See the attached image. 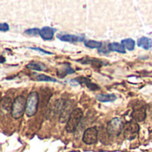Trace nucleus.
<instances>
[{
	"label": "nucleus",
	"mask_w": 152,
	"mask_h": 152,
	"mask_svg": "<svg viewBox=\"0 0 152 152\" xmlns=\"http://www.w3.org/2000/svg\"><path fill=\"white\" fill-rule=\"evenodd\" d=\"M9 31V25L7 23H0V31Z\"/></svg>",
	"instance_id": "22"
},
{
	"label": "nucleus",
	"mask_w": 152,
	"mask_h": 152,
	"mask_svg": "<svg viewBox=\"0 0 152 152\" xmlns=\"http://www.w3.org/2000/svg\"><path fill=\"white\" fill-rule=\"evenodd\" d=\"M26 109V98L23 95L16 97L13 101L11 109V115L15 119L21 118L25 113Z\"/></svg>",
	"instance_id": "2"
},
{
	"label": "nucleus",
	"mask_w": 152,
	"mask_h": 152,
	"mask_svg": "<svg viewBox=\"0 0 152 152\" xmlns=\"http://www.w3.org/2000/svg\"><path fill=\"white\" fill-rule=\"evenodd\" d=\"M73 82H77L78 83H83V84H85L89 89H91V90H92V91H94L95 89H99V86L98 85H96L95 83H92L91 81H90V79L89 78H86V77H79V78H76L75 80H73Z\"/></svg>",
	"instance_id": "13"
},
{
	"label": "nucleus",
	"mask_w": 152,
	"mask_h": 152,
	"mask_svg": "<svg viewBox=\"0 0 152 152\" xmlns=\"http://www.w3.org/2000/svg\"><path fill=\"white\" fill-rule=\"evenodd\" d=\"M96 99L100 102H113L116 99L115 94H98Z\"/></svg>",
	"instance_id": "14"
},
{
	"label": "nucleus",
	"mask_w": 152,
	"mask_h": 152,
	"mask_svg": "<svg viewBox=\"0 0 152 152\" xmlns=\"http://www.w3.org/2000/svg\"><path fill=\"white\" fill-rule=\"evenodd\" d=\"M25 34L29 35V36H39V33H40V30L38 29V28H33V29H29V30H26L24 31Z\"/></svg>",
	"instance_id": "21"
},
{
	"label": "nucleus",
	"mask_w": 152,
	"mask_h": 152,
	"mask_svg": "<svg viewBox=\"0 0 152 152\" xmlns=\"http://www.w3.org/2000/svg\"><path fill=\"white\" fill-rule=\"evenodd\" d=\"M28 48H30V49H32V50H37V51H39V52H41V53H43V54H47V55H52V53H51V52H49V51H47V50H44V49H42V48H39L29 47Z\"/></svg>",
	"instance_id": "23"
},
{
	"label": "nucleus",
	"mask_w": 152,
	"mask_h": 152,
	"mask_svg": "<svg viewBox=\"0 0 152 152\" xmlns=\"http://www.w3.org/2000/svg\"><path fill=\"white\" fill-rule=\"evenodd\" d=\"M124 123L123 119L119 117H115L111 119L107 126V132L111 137H118L124 130Z\"/></svg>",
	"instance_id": "4"
},
{
	"label": "nucleus",
	"mask_w": 152,
	"mask_h": 152,
	"mask_svg": "<svg viewBox=\"0 0 152 152\" xmlns=\"http://www.w3.org/2000/svg\"><path fill=\"white\" fill-rule=\"evenodd\" d=\"M39 96L37 91H31L26 98V109L25 114L27 116L31 117L36 115L39 108Z\"/></svg>",
	"instance_id": "1"
},
{
	"label": "nucleus",
	"mask_w": 152,
	"mask_h": 152,
	"mask_svg": "<svg viewBox=\"0 0 152 152\" xmlns=\"http://www.w3.org/2000/svg\"><path fill=\"white\" fill-rule=\"evenodd\" d=\"M55 31H56V29H54V28H51V27H43L40 30L39 36L44 40H51L54 38Z\"/></svg>",
	"instance_id": "9"
},
{
	"label": "nucleus",
	"mask_w": 152,
	"mask_h": 152,
	"mask_svg": "<svg viewBox=\"0 0 152 152\" xmlns=\"http://www.w3.org/2000/svg\"><path fill=\"white\" fill-rule=\"evenodd\" d=\"M140 132V126L135 122H127L124 124V127L123 130V134L124 139L128 140H134Z\"/></svg>",
	"instance_id": "5"
},
{
	"label": "nucleus",
	"mask_w": 152,
	"mask_h": 152,
	"mask_svg": "<svg viewBox=\"0 0 152 152\" xmlns=\"http://www.w3.org/2000/svg\"><path fill=\"white\" fill-rule=\"evenodd\" d=\"M132 117L136 122H142V121H144L145 118H146V107H140L138 109H135L132 112Z\"/></svg>",
	"instance_id": "10"
},
{
	"label": "nucleus",
	"mask_w": 152,
	"mask_h": 152,
	"mask_svg": "<svg viewBox=\"0 0 152 152\" xmlns=\"http://www.w3.org/2000/svg\"><path fill=\"white\" fill-rule=\"evenodd\" d=\"M108 49H109V51L118 52V53H121V54H125L126 53L125 48L123 47V45L122 44H119V43H116V42L110 43L108 45Z\"/></svg>",
	"instance_id": "16"
},
{
	"label": "nucleus",
	"mask_w": 152,
	"mask_h": 152,
	"mask_svg": "<svg viewBox=\"0 0 152 152\" xmlns=\"http://www.w3.org/2000/svg\"><path fill=\"white\" fill-rule=\"evenodd\" d=\"M122 45L129 51H132L135 48V41L132 39H125L122 40Z\"/></svg>",
	"instance_id": "17"
},
{
	"label": "nucleus",
	"mask_w": 152,
	"mask_h": 152,
	"mask_svg": "<svg viewBox=\"0 0 152 152\" xmlns=\"http://www.w3.org/2000/svg\"><path fill=\"white\" fill-rule=\"evenodd\" d=\"M4 62H6V59L3 56H0V63H4Z\"/></svg>",
	"instance_id": "24"
},
{
	"label": "nucleus",
	"mask_w": 152,
	"mask_h": 152,
	"mask_svg": "<svg viewBox=\"0 0 152 152\" xmlns=\"http://www.w3.org/2000/svg\"><path fill=\"white\" fill-rule=\"evenodd\" d=\"M83 116V112L81 108H74L69 116V119L65 125V130L68 132H73L77 128L80 121Z\"/></svg>",
	"instance_id": "3"
},
{
	"label": "nucleus",
	"mask_w": 152,
	"mask_h": 152,
	"mask_svg": "<svg viewBox=\"0 0 152 152\" xmlns=\"http://www.w3.org/2000/svg\"><path fill=\"white\" fill-rule=\"evenodd\" d=\"M84 45L89 48H101L102 47V43L97 40H86Z\"/></svg>",
	"instance_id": "19"
},
{
	"label": "nucleus",
	"mask_w": 152,
	"mask_h": 152,
	"mask_svg": "<svg viewBox=\"0 0 152 152\" xmlns=\"http://www.w3.org/2000/svg\"><path fill=\"white\" fill-rule=\"evenodd\" d=\"M74 71L69 66V64H68V66H67V68H61V69H59L58 71H57V74L59 75V77H61V78H63V77H64V76L66 75V74H68V73H72Z\"/></svg>",
	"instance_id": "20"
},
{
	"label": "nucleus",
	"mask_w": 152,
	"mask_h": 152,
	"mask_svg": "<svg viewBox=\"0 0 152 152\" xmlns=\"http://www.w3.org/2000/svg\"><path fill=\"white\" fill-rule=\"evenodd\" d=\"M72 106L73 105H72V101H70V100L65 101L64 107V108H63V110H62V112L60 114V122L61 123H64V122L67 123L70 115L73 111Z\"/></svg>",
	"instance_id": "7"
},
{
	"label": "nucleus",
	"mask_w": 152,
	"mask_h": 152,
	"mask_svg": "<svg viewBox=\"0 0 152 152\" xmlns=\"http://www.w3.org/2000/svg\"><path fill=\"white\" fill-rule=\"evenodd\" d=\"M57 39L64 42H79L84 40V35L77 36V35H71V34H64L59 33L57 34Z\"/></svg>",
	"instance_id": "8"
},
{
	"label": "nucleus",
	"mask_w": 152,
	"mask_h": 152,
	"mask_svg": "<svg viewBox=\"0 0 152 152\" xmlns=\"http://www.w3.org/2000/svg\"><path fill=\"white\" fill-rule=\"evenodd\" d=\"M137 45H138V47H140L145 50H148L152 46V41H151V39H149L148 37H141L138 39Z\"/></svg>",
	"instance_id": "12"
},
{
	"label": "nucleus",
	"mask_w": 152,
	"mask_h": 152,
	"mask_svg": "<svg viewBox=\"0 0 152 152\" xmlns=\"http://www.w3.org/2000/svg\"><path fill=\"white\" fill-rule=\"evenodd\" d=\"M12 106H13L12 99L8 97L3 98V99L1 100V103H0V108H1L2 112H4V113L11 112Z\"/></svg>",
	"instance_id": "11"
},
{
	"label": "nucleus",
	"mask_w": 152,
	"mask_h": 152,
	"mask_svg": "<svg viewBox=\"0 0 152 152\" xmlns=\"http://www.w3.org/2000/svg\"><path fill=\"white\" fill-rule=\"evenodd\" d=\"M26 67L28 69L34 70V71H46L47 70V66L40 62H31L30 64L26 65Z\"/></svg>",
	"instance_id": "15"
},
{
	"label": "nucleus",
	"mask_w": 152,
	"mask_h": 152,
	"mask_svg": "<svg viewBox=\"0 0 152 152\" xmlns=\"http://www.w3.org/2000/svg\"><path fill=\"white\" fill-rule=\"evenodd\" d=\"M35 79L37 81H39V82H52V83H57L58 81L55 78H52L50 76H48V75H45V74H39V75H36Z\"/></svg>",
	"instance_id": "18"
},
{
	"label": "nucleus",
	"mask_w": 152,
	"mask_h": 152,
	"mask_svg": "<svg viewBox=\"0 0 152 152\" xmlns=\"http://www.w3.org/2000/svg\"><path fill=\"white\" fill-rule=\"evenodd\" d=\"M98 129L96 127H90L85 130L83 136V140L85 144L91 145L95 144L98 141Z\"/></svg>",
	"instance_id": "6"
}]
</instances>
